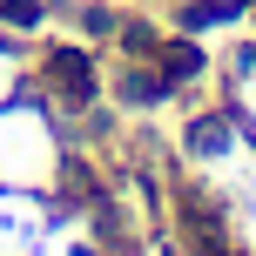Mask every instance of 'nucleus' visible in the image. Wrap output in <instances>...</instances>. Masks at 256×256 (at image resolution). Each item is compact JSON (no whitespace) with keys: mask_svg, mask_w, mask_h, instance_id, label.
Segmentation results:
<instances>
[{"mask_svg":"<svg viewBox=\"0 0 256 256\" xmlns=\"http://www.w3.org/2000/svg\"><path fill=\"white\" fill-rule=\"evenodd\" d=\"M48 68H54V74H61L74 94H88V61H81L74 48H54V61H48Z\"/></svg>","mask_w":256,"mask_h":256,"instance_id":"nucleus-1","label":"nucleus"}]
</instances>
